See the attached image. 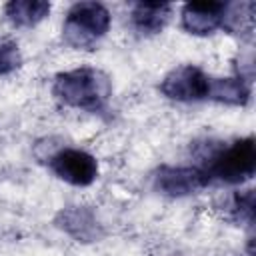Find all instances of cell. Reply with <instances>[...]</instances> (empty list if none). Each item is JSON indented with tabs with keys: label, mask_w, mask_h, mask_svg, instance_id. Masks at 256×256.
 Returning a JSON list of instances; mask_svg holds the SVG:
<instances>
[{
	"label": "cell",
	"mask_w": 256,
	"mask_h": 256,
	"mask_svg": "<svg viewBox=\"0 0 256 256\" xmlns=\"http://www.w3.org/2000/svg\"><path fill=\"white\" fill-rule=\"evenodd\" d=\"M52 94L70 108L100 112L112 96V84L108 74L102 70L82 66L56 74L52 82Z\"/></svg>",
	"instance_id": "6da1fadb"
},
{
	"label": "cell",
	"mask_w": 256,
	"mask_h": 256,
	"mask_svg": "<svg viewBox=\"0 0 256 256\" xmlns=\"http://www.w3.org/2000/svg\"><path fill=\"white\" fill-rule=\"evenodd\" d=\"M110 12L100 2H76L70 6L64 26L62 38L68 46L76 50H92L94 44L108 32L110 28Z\"/></svg>",
	"instance_id": "7a4b0ae2"
},
{
	"label": "cell",
	"mask_w": 256,
	"mask_h": 256,
	"mask_svg": "<svg viewBox=\"0 0 256 256\" xmlns=\"http://www.w3.org/2000/svg\"><path fill=\"white\" fill-rule=\"evenodd\" d=\"M206 174L226 184H242L256 172V142L252 136L232 142L228 148H220L208 154Z\"/></svg>",
	"instance_id": "3957f363"
},
{
	"label": "cell",
	"mask_w": 256,
	"mask_h": 256,
	"mask_svg": "<svg viewBox=\"0 0 256 256\" xmlns=\"http://www.w3.org/2000/svg\"><path fill=\"white\" fill-rule=\"evenodd\" d=\"M210 76L194 66V64H184L174 70H170L162 82H160V92L176 102H198V100H208L210 94Z\"/></svg>",
	"instance_id": "277c9868"
},
{
	"label": "cell",
	"mask_w": 256,
	"mask_h": 256,
	"mask_svg": "<svg viewBox=\"0 0 256 256\" xmlns=\"http://www.w3.org/2000/svg\"><path fill=\"white\" fill-rule=\"evenodd\" d=\"M48 168L56 178L72 186H90L98 178V160L78 148H60L48 160Z\"/></svg>",
	"instance_id": "5b68a950"
},
{
	"label": "cell",
	"mask_w": 256,
	"mask_h": 256,
	"mask_svg": "<svg viewBox=\"0 0 256 256\" xmlns=\"http://www.w3.org/2000/svg\"><path fill=\"white\" fill-rule=\"evenodd\" d=\"M208 184L210 176L202 166H160L154 174V188L172 198L196 194Z\"/></svg>",
	"instance_id": "8992f818"
},
{
	"label": "cell",
	"mask_w": 256,
	"mask_h": 256,
	"mask_svg": "<svg viewBox=\"0 0 256 256\" xmlns=\"http://www.w3.org/2000/svg\"><path fill=\"white\" fill-rule=\"evenodd\" d=\"M54 224L70 238L82 244L98 242L104 238V228L90 206H68L54 216Z\"/></svg>",
	"instance_id": "52a82bcc"
},
{
	"label": "cell",
	"mask_w": 256,
	"mask_h": 256,
	"mask_svg": "<svg viewBox=\"0 0 256 256\" xmlns=\"http://www.w3.org/2000/svg\"><path fill=\"white\" fill-rule=\"evenodd\" d=\"M226 2H190L182 8V28L194 36L212 34L222 28Z\"/></svg>",
	"instance_id": "ba28073f"
},
{
	"label": "cell",
	"mask_w": 256,
	"mask_h": 256,
	"mask_svg": "<svg viewBox=\"0 0 256 256\" xmlns=\"http://www.w3.org/2000/svg\"><path fill=\"white\" fill-rule=\"evenodd\" d=\"M172 6L160 2H138L132 6V24L142 34H158L170 20Z\"/></svg>",
	"instance_id": "9c48e42d"
},
{
	"label": "cell",
	"mask_w": 256,
	"mask_h": 256,
	"mask_svg": "<svg viewBox=\"0 0 256 256\" xmlns=\"http://www.w3.org/2000/svg\"><path fill=\"white\" fill-rule=\"evenodd\" d=\"M52 6L44 0H12L4 6L6 18L18 28H32L50 14Z\"/></svg>",
	"instance_id": "30bf717a"
},
{
	"label": "cell",
	"mask_w": 256,
	"mask_h": 256,
	"mask_svg": "<svg viewBox=\"0 0 256 256\" xmlns=\"http://www.w3.org/2000/svg\"><path fill=\"white\" fill-rule=\"evenodd\" d=\"M208 98L228 106H246L250 100V88H248V82L240 76L212 78Z\"/></svg>",
	"instance_id": "8fae6325"
},
{
	"label": "cell",
	"mask_w": 256,
	"mask_h": 256,
	"mask_svg": "<svg viewBox=\"0 0 256 256\" xmlns=\"http://www.w3.org/2000/svg\"><path fill=\"white\" fill-rule=\"evenodd\" d=\"M222 28L230 34H238L244 38H252L254 30V2H234L226 4Z\"/></svg>",
	"instance_id": "7c38bea8"
},
{
	"label": "cell",
	"mask_w": 256,
	"mask_h": 256,
	"mask_svg": "<svg viewBox=\"0 0 256 256\" xmlns=\"http://www.w3.org/2000/svg\"><path fill=\"white\" fill-rule=\"evenodd\" d=\"M228 210L234 220H240V222H246L248 226H252L254 224V190L236 192L230 198Z\"/></svg>",
	"instance_id": "4fadbf2b"
},
{
	"label": "cell",
	"mask_w": 256,
	"mask_h": 256,
	"mask_svg": "<svg viewBox=\"0 0 256 256\" xmlns=\"http://www.w3.org/2000/svg\"><path fill=\"white\" fill-rule=\"evenodd\" d=\"M20 64H22V56L18 44L14 40L0 38V76L14 72L16 68H20Z\"/></svg>",
	"instance_id": "5bb4252c"
}]
</instances>
